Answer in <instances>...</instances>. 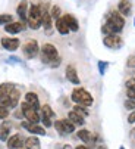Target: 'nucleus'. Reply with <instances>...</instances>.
I'll list each match as a JSON object with an SVG mask.
<instances>
[{"mask_svg":"<svg viewBox=\"0 0 135 149\" xmlns=\"http://www.w3.org/2000/svg\"><path fill=\"white\" fill-rule=\"evenodd\" d=\"M125 27V18L118 12V10H112L109 15H107V19H106V24L101 27V31L103 34L106 36H110V34H119Z\"/></svg>","mask_w":135,"mask_h":149,"instance_id":"1","label":"nucleus"},{"mask_svg":"<svg viewBox=\"0 0 135 149\" xmlns=\"http://www.w3.org/2000/svg\"><path fill=\"white\" fill-rule=\"evenodd\" d=\"M40 53H41V61H43L44 63H47V65H50V67H53V68H56V67L60 65L62 59H60V56H59V53H57L56 46H53L52 43L43 45Z\"/></svg>","mask_w":135,"mask_h":149,"instance_id":"2","label":"nucleus"},{"mask_svg":"<svg viewBox=\"0 0 135 149\" xmlns=\"http://www.w3.org/2000/svg\"><path fill=\"white\" fill-rule=\"evenodd\" d=\"M41 18H43V9L40 5H30L28 9V18L27 25L31 30H38L41 27Z\"/></svg>","mask_w":135,"mask_h":149,"instance_id":"3","label":"nucleus"},{"mask_svg":"<svg viewBox=\"0 0 135 149\" xmlns=\"http://www.w3.org/2000/svg\"><path fill=\"white\" fill-rule=\"evenodd\" d=\"M71 97H72V100H74L76 105H82V106H91L93 102H94L91 93H88V92H87L85 89H82V87L74 89Z\"/></svg>","mask_w":135,"mask_h":149,"instance_id":"4","label":"nucleus"},{"mask_svg":"<svg viewBox=\"0 0 135 149\" xmlns=\"http://www.w3.org/2000/svg\"><path fill=\"white\" fill-rule=\"evenodd\" d=\"M21 112H22V115L27 118V121H30V123H35V124H38L40 120H41L40 111L35 109V108H32V106L28 105L25 100L22 102V105H21Z\"/></svg>","mask_w":135,"mask_h":149,"instance_id":"5","label":"nucleus"},{"mask_svg":"<svg viewBox=\"0 0 135 149\" xmlns=\"http://www.w3.org/2000/svg\"><path fill=\"white\" fill-rule=\"evenodd\" d=\"M22 52H24V56H25L27 59H34V58L40 53V47H38L37 40L30 38L27 43L22 46Z\"/></svg>","mask_w":135,"mask_h":149,"instance_id":"6","label":"nucleus"},{"mask_svg":"<svg viewBox=\"0 0 135 149\" xmlns=\"http://www.w3.org/2000/svg\"><path fill=\"white\" fill-rule=\"evenodd\" d=\"M53 125H54L56 132L60 134H69V133L75 132V124L71 123L69 120H56L53 123Z\"/></svg>","mask_w":135,"mask_h":149,"instance_id":"7","label":"nucleus"},{"mask_svg":"<svg viewBox=\"0 0 135 149\" xmlns=\"http://www.w3.org/2000/svg\"><path fill=\"white\" fill-rule=\"evenodd\" d=\"M103 45L109 49H113V50H118L123 46V40L119 34H110V36H106L103 38Z\"/></svg>","mask_w":135,"mask_h":149,"instance_id":"8","label":"nucleus"},{"mask_svg":"<svg viewBox=\"0 0 135 149\" xmlns=\"http://www.w3.org/2000/svg\"><path fill=\"white\" fill-rule=\"evenodd\" d=\"M19 97H21V93H19V90L15 87V89L10 92V95L8 96V99H5L0 105L6 106V108H9V109H13V108H16V105L19 103Z\"/></svg>","mask_w":135,"mask_h":149,"instance_id":"9","label":"nucleus"},{"mask_svg":"<svg viewBox=\"0 0 135 149\" xmlns=\"http://www.w3.org/2000/svg\"><path fill=\"white\" fill-rule=\"evenodd\" d=\"M0 43H2V46H3L6 50H9V52H15V50L21 46V41H19V38H16V37H3Z\"/></svg>","mask_w":135,"mask_h":149,"instance_id":"10","label":"nucleus"},{"mask_svg":"<svg viewBox=\"0 0 135 149\" xmlns=\"http://www.w3.org/2000/svg\"><path fill=\"white\" fill-rule=\"evenodd\" d=\"M22 127H24L25 130H28L30 133H32V134H40V136H44V134H46L44 127H41L40 124H35V123L25 121V123H22Z\"/></svg>","mask_w":135,"mask_h":149,"instance_id":"11","label":"nucleus"},{"mask_svg":"<svg viewBox=\"0 0 135 149\" xmlns=\"http://www.w3.org/2000/svg\"><path fill=\"white\" fill-rule=\"evenodd\" d=\"M6 142H8V149H19L25 143V139L21 134H12V136H9V139Z\"/></svg>","mask_w":135,"mask_h":149,"instance_id":"12","label":"nucleus"},{"mask_svg":"<svg viewBox=\"0 0 135 149\" xmlns=\"http://www.w3.org/2000/svg\"><path fill=\"white\" fill-rule=\"evenodd\" d=\"M41 9H43V18H41V25L44 27V30H46V33H50V30H52V25H53V18H52V15H50V12L44 8V6H41Z\"/></svg>","mask_w":135,"mask_h":149,"instance_id":"13","label":"nucleus"},{"mask_svg":"<svg viewBox=\"0 0 135 149\" xmlns=\"http://www.w3.org/2000/svg\"><path fill=\"white\" fill-rule=\"evenodd\" d=\"M62 18H63L65 22H66V25H68V28H69V31L76 33V31L79 30V22H78V19H76L74 15H71V13H66V15H63Z\"/></svg>","mask_w":135,"mask_h":149,"instance_id":"14","label":"nucleus"},{"mask_svg":"<svg viewBox=\"0 0 135 149\" xmlns=\"http://www.w3.org/2000/svg\"><path fill=\"white\" fill-rule=\"evenodd\" d=\"M25 25L27 24H24V22H10V24H8V25H5V31L8 33V34H18V33H21V31H24L25 30Z\"/></svg>","mask_w":135,"mask_h":149,"instance_id":"15","label":"nucleus"},{"mask_svg":"<svg viewBox=\"0 0 135 149\" xmlns=\"http://www.w3.org/2000/svg\"><path fill=\"white\" fill-rule=\"evenodd\" d=\"M28 9H30V6H28V3L25 2H21L19 5H18V8H16V13H18V16L21 18V22H24V24H27V18H28Z\"/></svg>","mask_w":135,"mask_h":149,"instance_id":"16","label":"nucleus"},{"mask_svg":"<svg viewBox=\"0 0 135 149\" xmlns=\"http://www.w3.org/2000/svg\"><path fill=\"white\" fill-rule=\"evenodd\" d=\"M66 78H68V81H71L72 84H78L81 83V80H79V77H78V72H76V70H75V67H72V65H68L66 67Z\"/></svg>","mask_w":135,"mask_h":149,"instance_id":"17","label":"nucleus"},{"mask_svg":"<svg viewBox=\"0 0 135 149\" xmlns=\"http://www.w3.org/2000/svg\"><path fill=\"white\" fill-rule=\"evenodd\" d=\"M118 12L122 15V16H129L131 12H132V5L129 0H121L118 3Z\"/></svg>","mask_w":135,"mask_h":149,"instance_id":"18","label":"nucleus"},{"mask_svg":"<svg viewBox=\"0 0 135 149\" xmlns=\"http://www.w3.org/2000/svg\"><path fill=\"white\" fill-rule=\"evenodd\" d=\"M15 89V86L12 83H2L0 84V103L5 99H8V96L10 95V92Z\"/></svg>","mask_w":135,"mask_h":149,"instance_id":"19","label":"nucleus"},{"mask_svg":"<svg viewBox=\"0 0 135 149\" xmlns=\"http://www.w3.org/2000/svg\"><path fill=\"white\" fill-rule=\"evenodd\" d=\"M25 102H27L28 105H31L32 108H35V109L40 111V100H38V96H37L34 92H28V93L25 95Z\"/></svg>","mask_w":135,"mask_h":149,"instance_id":"20","label":"nucleus"},{"mask_svg":"<svg viewBox=\"0 0 135 149\" xmlns=\"http://www.w3.org/2000/svg\"><path fill=\"white\" fill-rule=\"evenodd\" d=\"M25 149H41V143H40V139L35 137V136H31V137H27L25 139Z\"/></svg>","mask_w":135,"mask_h":149,"instance_id":"21","label":"nucleus"},{"mask_svg":"<svg viewBox=\"0 0 135 149\" xmlns=\"http://www.w3.org/2000/svg\"><path fill=\"white\" fill-rule=\"evenodd\" d=\"M68 120H69L71 123H74L75 125H84V117L79 115L78 112H75L74 109L69 111V114H68Z\"/></svg>","mask_w":135,"mask_h":149,"instance_id":"22","label":"nucleus"},{"mask_svg":"<svg viewBox=\"0 0 135 149\" xmlns=\"http://www.w3.org/2000/svg\"><path fill=\"white\" fill-rule=\"evenodd\" d=\"M56 30H57L59 34H62V36H66V34H69V33H71L62 16H60L59 19H56Z\"/></svg>","mask_w":135,"mask_h":149,"instance_id":"23","label":"nucleus"},{"mask_svg":"<svg viewBox=\"0 0 135 149\" xmlns=\"http://www.w3.org/2000/svg\"><path fill=\"white\" fill-rule=\"evenodd\" d=\"M9 134H10V124L0 123V140H8Z\"/></svg>","mask_w":135,"mask_h":149,"instance_id":"24","label":"nucleus"},{"mask_svg":"<svg viewBox=\"0 0 135 149\" xmlns=\"http://www.w3.org/2000/svg\"><path fill=\"white\" fill-rule=\"evenodd\" d=\"M76 134H78V139H81L84 143H91V142H93V134L90 133L88 130H85V129L79 130Z\"/></svg>","mask_w":135,"mask_h":149,"instance_id":"25","label":"nucleus"},{"mask_svg":"<svg viewBox=\"0 0 135 149\" xmlns=\"http://www.w3.org/2000/svg\"><path fill=\"white\" fill-rule=\"evenodd\" d=\"M40 115L41 117H44V118H54V112H53V109L50 108L49 105H43L41 106V109H40Z\"/></svg>","mask_w":135,"mask_h":149,"instance_id":"26","label":"nucleus"},{"mask_svg":"<svg viewBox=\"0 0 135 149\" xmlns=\"http://www.w3.org/2000/svg\"><path fill=\"white\" fill-rule=\"evenodd\" d=\"M10 22H13V16L12 15H9V13H2L0 15V25H8Z\"/></svg>","mask_w":135,"mask_h":149,"instance_id":"27","label":"nucleus"},{"mask_svg":"<svg viewBox=\"0 0 135 149\" xmlns=\"http://www.w3.org/2000/svg\"><path fill=\"white\" fill-rule=\"evenodd\" d=\"M74 111L78 112V114L82 115V117H88V115H90V112H88V109H87V106H82V105H75Z\"/></svg>","mask_w":135,"mask_h":149,"instance_id":"28","label":"nucleus"},{"mask_svg":"<svg viewBox=\"0 0 135 149\" xmlns=\"http://www.w3.org/2000/svg\"><path fill=\"white\" fill-rule=\"evenodd\" d=\"M50 15H52L53 19H59V18L62 16V15H60V8L54 5V6L52 8V10H50Z\"/></svg>","mask_w":135,"mask_h":149,"instance_id":"29","label":"nucleus"},{"mask_svg":"<svg viewBox=\"0 0 135 149\" xmlns=\"http://www.w3.org/2000/svg\"><path fill=\"white\" fill-rule=\"evenodd\" d=\"M9 117V108H6V106L0 105V120H5Z\"/></svg>","mask_w":135,"mask_h":149,"instance_id":"30","label":"nucleus"},{"mask_svg":"<svg viewBox=\"0 0 135 149\" xmlns=\"http://www.w3.org/2000/svg\"><path fill=\"white\" fill-rule=\"evenodd\" d=\"M107 67H109V63H107V62H104V61H98V71H100L101 75H104Z\"/></svg>","mask_w":135,"mask_h":149,"instance_id":"31","label":"nucleus"},{"mask_svg":"<svg viewBox=\"0 0 135 149\" xmlns=\"http://www.w3.org/2000/svg\"><path fill=\"white\" fill-rule=\"evenodd\" d=\"M125 108L129 109V111H134V109H135V99H126Z\"/></svg>","mask_w":135,"mask_h":149,"instance_id":"32","label":"nucleus"},{"mask_svg":"<svg viewBox=\"0 0 135 149\" xmlns=\"http://www.w3.org/2000/svg\"><path fill=\"white\" fill-rule=\"evenodd\" d=\"M126 63H128V67H129V68H135V56H129Z\"/></svg>","mask_w":135,"mask_h":149,"instance_id":"33","label":"nucleus"},{"mask_svg":"<svg viewBox=\"0 0 135 149\" xmlns=\"http://www.w3.org/2000/svg\"><path fill=\"white\" fill-rule=\"evenodd\" d=\"M41 121H43L44 127H52V124H53L50 118H44V117H41Z\"/></svg>","mask_w":135,"mask_h":149,"instance_id":"34","label":"nucleus"},{"mask_svg":"<svg viewBox=\"0 0 135 149\" xmlns=\"http://www.w3.org/2000/svg\"><path fill=\"white\" fill-rule=\"evenodd\" d=\"M126 87L128 89H135V78H131L126 81Z\"/></svg>","mask_w":135,"mask_h":149,"instance_id":"35","label":"nucleus"},{"mask_svg":"<svg viewBox=\"0 0 135 149\" xmlns=\"http://www.w3.org/2000/svg\"><path fill=\"white\" fill-rule=\"evenodd\" d=\"M128 123H129V124H134V123H135V109L129 114V117H128Z\"/></svg>","mask_w":135,"mask_h":149,"instance_id":"36","label":"nucleus"},{"mask_svg":"<svg viewBox=\"0 0 135 149\" xmlns=\"http://www.w3.org/2000/svg\"><path fill=\"white\" fill-rule=\"evenodd\" d=\"M126 95L129 99H135V89H128L126 90Z\"/></svg>","mask_w":135,"mask_h":149,"instance_id":"37","label":"nucleus"},{"mask_svg":"<svg viewBox=\"0 0 135 149\" xmlns=\"http://www.w3.org/2000/svg\"><path fill=\"white\" fill-rule=\"evenodd\" d=\"M96 149H107V148H106V146H104V145H98V146H97V148H96Z\"/></svg>","mask_w":135,"mask_h":149,"instance_id":"38","label":"nucleus"},{"mask_svg":"<svg viewBox=\"0 0 135 149\" xmlns=\"http://www.w3.org/2000/svg\"><path fill=\"white\" fill-rule=\"evenodd\" d=\"M75 149H88V148H87V146H82V145H79V146H76Z\"/></svg>","mask_w":135,"mask_h":149,"instance_id":"39","label":"nucleus"},{"mask_svg":"<svg viewBox=\"0 0 135 149\" xmlns=\"http://www.w3.org/2000/svg\"><path fill=\"white\" fill-rule=\"evenodd\" d=\"M65 149H71V146H69V145H66V146H65Z\"/></svg>","mask_w":135,"mask_h":149,"instance_id":"40","label":"nucleus"},{"mask_svg":"<svg viewBox=\"0 0 135 149\" xmlns=\"http://www.w3.org/2000/svg\"><path fill=\"white\" fill-rule=\"evenodd\" d=\"M119 149H125V148H123V146H122V148H119Z\"/></svg>","mask_w":135,"mask_h":149,"instance_id":"41","label":"nucleus"},{"mask_svg":"<svg viewBox=\"0 0 135 149\" xmlns=\"http://www.w3.org/2000/svg\"><path fill=\"white\" fill-rule=\"evenodd\" d=\"M134 24H135V19H134Z\"/></svg>","mask_w":135,"mask_h":149,"instance_id":"42","label":"nucleus"},{"mask_svg":"<svg viewBox=\"0 0 135 149\" xmlns=\"http://www.w3.org/2000/svg\"><path fill=\"white\" fill-rule=\"evenodd\" d=\"M19 149H21V148H19Z\"/></svg>","mask_w":135,"mask_h":149,"instance_id":"43","label":"nucleus"}]
</instances>
